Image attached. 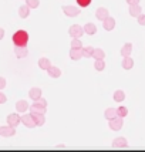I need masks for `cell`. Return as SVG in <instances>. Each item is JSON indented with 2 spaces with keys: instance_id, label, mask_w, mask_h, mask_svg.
Here are the masks:
<instances>
[{
  "instance_id": "6da1fadb",
  "label": "cell",
  "mask_w": 145,
  "mask_h": 152,
  "mask_svg": "<svg viewBox=\"0 0 145 152\" xmlns=\"http://www.w3.org/2000/svg\"><path fill=\"white\" fill-rule=\"evenodd\" d=\"M13 44L14 46H27V43H29V33H27L26 30H17L16 33L13 34Z\"/></svg>"
},
{
  "instance_id": "7a4b0ae2",
  "label": "cell",
  "mask_w": 145,
  "mask_h": 152,
  "mask_svg": "<svg viewBox=\"0 0 145 152\" xmlns=\"http://www.w3.org/2000/svg\"><path fill=\"white\" fill-rule=\"evenodd\" d=\"M68 34L71 36L72 39H81V36L86 33H84V28L80 26V24H72L68 28Z\"/></svg>"
},
{
  "instance_id": "3957f363",
  "label": "cell",
  "mask_w": 145,
  "mask_h": 152,
  "mask_svg": "<svg viewBox=\"0 0 145 152\" xmlns=\"http://www.w3.org/2000/svg\"><path fill=\"white\" fill-rule=\"evenodd\" d=\"M122 125H124V119L121 117H115V118L110 119V124H108L110 129H112V131H119L122 128Z\"/></svg>"
},
{
  "instance_id": "277c9868",
  "label": "cell",
  "mask_w": 145,
  "mask_h": 152,
  "mask_svg": "<svg viewBox=\"0 0 145 152\" xmlns=\"http://www.w3.org/2000/svg\"><path fill=\"white\" fill-rule=\"evenodd\" d=\"M80 7L75 6H63V13L66 14L67 17H77L80 14Z\"/></svg>"
},
{
  "instance_id": "5b68a950",
  "label": "cell",
  "mask_w": 145,
  "mask_h": 152,
  "mask_svg": "<svg viewBox=\"0 0 145 152\" xmlns=\"http://www.w3.org/2000/svg\"><path fill=\"white\" fill-rule=\"evenodd\" d=\"M20 122H23V125H26L27 128H34L36 126V122H34V118L31 114H24L20 117Z\"/></svg>"
},
{
  "instance_id": "8992f818",
  "label": "cell",
  "mask_w": 145,
  "mask_h": 152,
  "mask_svg": "<svg viewBox=\"0 0 145 152\" xmlns=\"http://www.w3.org/2000/svg\"><path fill=\"white\" fill-rule=\"evenodd\" d=\"M112 148L115 149H125L128 148V141H127L124 137H118L112 141Z\"/></svg>"
},
{
  "instance_id": "52a82bcc",
  "label": "cell",
  "mask_w": 145,
  "mask_h": 152,
  "mask_svg": "<svg viewBox=\"0 0 145 152\" xmlns=\"http://www.w3.org/2000/svg\"><path fill=\"white\" fill-rule=\"evenodd\" d=\"M16 135V128L10 125L6 126H0V137H4V138H9V137H13Z\"/></svg>"
},
{
  "instance_id": "ba28073f",
  "label": "cell",
  "mask_w": 145,
  "mask_h": 152,
  "mask_svg": "<svg viewBox=\"0 0 145 152\" xmlns=\"http://www.w3.org/2000/svg\"><path fill=\"white\" fill-rule=\"evenodd\" d=\"M14 54L17 58H24L29 54V50H27V46H14Z\"/></svg>"
},
{
  "instance_id": "9c48e42d",
  "label": "cell",
  "mask_w": 145,
  "mask_h": 152,
  "mask_svg": "<svg viewBox=\"0 0 145 152\" xmlns=\"http://www.w3.org/2000/svg\"><path fill=\"white\" fill-rule=\"evenodd\" d=\"M70 58L74 60V61H77V60H80L81 57H84L83 56V47L81 48H75V47H71V50H70Z\"/></svg>"
},
{
  "instance_id": "30bf717a",
  "label": "cell",
  "mask_w": 145,
  "mask_h": 152,
  "mask_svg": "<svg viewBox=\"0 0 145 152\" xmlns=\"http://www.w3.org/2000/svg\"><path fill=\"white\" fill-rule=\"evenodd\" d=\"M103 27L105 28L107 31H111V30H114V28H115V19L108 16L105 20H103Z\"/></svg>"
},
{
  "instance_id": "8fae6325",
  "label": "cell",
  "mask_w": 145,
  "mask_h": 152,
  "mask_svg": "<svg viewBox=\"0 0 145 152\" xmlns=\"http://www.w3.org/2000/svg\"><path fill=\"white\" fill-rule=\"evenodd\" d=\"M19 124H20V115L19 114H10V115H7V125L16 128Z\"/></svg>"
},
{
  "instance_id": "7c38bea8",
  "label": "cell",
  "mask_w": 145,
  "mask_h": 152,
  "mask_svg": "<svg viewBox=\"0 0 145 152\" xmlns=\"http://www.w3.org/2000/svg\"><path fill=\"white\" fill-rule=\"evenodd\" d=\"M108 16H110V12H108V9H105V7H98L97 12H95V17H97L100 21L105 20Z\"/></svg>"
},
{
  "instance_id": "4fadbf2b",
  "label": "cell",
  "mask_w": 145,
  "mask_h": 152,
  "mask_svg": "<svg viewBox=\"0 0 145 152\" xmlns=\"http://www.w3.org/2000/svg\"><path fill=\"white\" fill-rule=\"evenodd\" d=\"M29 110H30L31 114H46L47 113V107H41L39 104H34V102H33V105L29 107Z\"/></svg>"
},
{
  "instance_id": "5bb4252c",
  "label": "cell",
  "mask_w": 145,
  "mask_h": 152,
  "mask_svg": "<svg viewBox=\"0 0 145 152\" xmlns=\"http://www.w3.org/2000/svg\"><path fill=\"white\" fill-rule=\"evenodd\" d=\"M29 104H27V101L24 99H19L17 102H16V111L17 113H26L27 110H29Z\"/></svg>"
},
{
  "instance_id": "9a60e30c",
  "label": "cell",
  "mask_w": 145,
  "mask_h": 152,
  "mask_svg": "<svg viewBox=\"0 0 145 152\" xmlns=\"http://www.w3.org/2000/svg\"><path fill=\"white\" fill-rule=\"evenodd\" d=\"M47 73H48V75H50L51 78H59L60 75H61V70L56 66H50L47 68Z\"/></svg>"
},
{
  "instance_id": "2e32d148",
  "label": "cell",
  "mask_w": 145,
  "mask_h": 152,
  "mask_svg": "<svg viewBox=\"0 0 145 152\" xmlns=\"http://www.w3.org/2000/svg\"><path fill=\"white\" fill-rule=\"evenodd\" d=\"M83 28H84V33L88 34V36H94V34L97 33V26L94 23H87Z\"/></svg>"
},
{
  "instance_id": "e0dca14e",
  "label": "cell",
  "mask_w": 145,
  "mask_h": 152,
  "mask_svg": "<svg viewBox=\"0 0 145 152\" xmlns=\"http://www.w3.org/2000/svg\"><path fill=\"white\" fill-rule=\"evenodd\" d=\"M141 13H142V9L139 4H131L130 6V16L131 17H138Z\"/></svg>"
},
{
  "instance_id": "ac0fdd59",
  "label": "cell",
  "mask_w": 145,
  "mask_h": 152,
  "mask_svg": "<svg viewBox=\"0 0 145 152\" xmlns=\"http://www.w3.org/2000/svg\"><path fill=\"white\" fill-rule=\"evenodd\" d=\"M121 56L122 57H128V56H131V53H132V44L131 43H125L124 46L121 47Z\"/></svg>"
},
{
  "instance_id": "d6986e66",
  "label": "cell",
  "mask_w": 145,
  "mask_h": 152,
  "mask_svg": "<svg viewBox=\"0 0 145 152\" xmlns=\"http://www.w3.org/2000/svg\"><path fill=\"white\" fill-rule=\"evenodd\" d=\"M121 66L124 70H131L132 67H134V60L128 56V57H122V63H121Z\"/></svg>"
},
{
  "instance_id": "ffe728a7",
  "label": "cell",
  "mask_w": 145,
  "mask_h": 152,
  "mask_svg": "<svg viewBox=\"0 0 145 152\" xmlns=\"http://www.w3.org/2000/svg\"><path fill=\"white\" fill-rule=\"evenodd\" d=\"M112 99H114L115 102H122V101L125 99V93H124L122 90L114 91V94H112Z\"/></svg>"
},
{
  "instance_id": "44dd1931",
  "label": "cell",
  "mask_w": 145,
  "mask_h": 152,
  "mask_svg": "<svg viewBox=\"0 0 145 152\" xmlns=\"http://www.w3.org/2000/svg\"><path fill=\"white\" fill-rule=\"evenodd\" d=\"M31 114V113H30ZM34 118V122H36V126H41L44 125V122H46V118H44V114H31Z\"/></svg>"
},
{
  "instance_id": "7402d4cb",
  "label": "cell",
  "mask_w": 145,
  "mask_h": 152,
  "mask_svg": "<svg viewBox=\"0 0 145 152\" xmlns=\"http://www.w3.org/2000/svg\"><path fill=\"white\" fill-rule=\"evenodd\" d=\"M29 14H30V7L27 6V4H23V6L19 7V16L21 17V19L29 17Z\"/></svg>"
},
{
  "instance_id": "603a6c76",
  "label": "cell",
  "mask_w": 145,
  "mask_h": 152,
  "mask_svg": "<svg viewBox=\"0 0 145 152\" xmlns=\"http://www.w3.org/2000/svg\"><path fill=\"white\" fill-rule=\"evenodd\" d=\"M29 97L33 99V101L34 99H37V98H40V97H41V90L37 88V87H33V88L29 91Z\"/></svg>"
},
{
  "instance_id": "cb8c5ba5",
  "label": "cell",
  "mask_w": 145,
  "mask_h": 152,
  "mask_svg": "<svg viewBox=\"0 0 145 152\" xmlns=\"http://www.w3.org/2000/svg\"><path fill=\"white\" fill-rule=\"evenodd\" d=\"M104 117H105L108 121L112 118H115V117H118V115H117V108H107L105 113H104Z\"/></svg>"
},
{
  "instance_id": "d4e9b609",
  "label": "cell",
  "mask_w": 145,
  "mask_h": 152,
  "mask_svg": "<svg viewBox=\"0 0 145 152\" xmlns=\"http://www.w3.org/2000/svg\"><path fill=\"white\" fill-rule=\"evenodd\" d=\"M105 57V51L103 48H94V53H92V58L95 60H104Z\"/></svg>"
},
{
  "instance_id": "484cf974",
  "label": "cell",
  "mask_w": 145,
  "mask_h": 152,
  "mask_svg": "<svg viewBox=\"0 0 145 152\" xmlns=\"http://www.w3.org/2000/svg\"><path fill=\"white\" fill-rule=\"evenodd\" d=\"M50 66H51V63H50V60L46 58V57H41V58L39 60V67L41 70H47Z\"/></svg>"
},
{
  "instance_id": "4316f807",
  "label": "cell",
  "mask_w": 145,
  "mask_h": 152,
  "mask_svg": "<svg viewBox=\"0 0 145 152\" xmlns=\"http://www.w3.org/2000/svg\"><path fill=\"white\" fill-rule=\"evenodd\" d=\"M92 53H94V47L87 46V47H84V48H83V56H84V57H87V58H91Z\"/></svg>"
},
{
  "instance_id": "83f0119b",
  "label": "cell",
  "mask_w": 145,
  "mask_h": 152,
  "mask_svg": "<svg viewBox=\"0 0 145 152\" xmlns=\"http://www.w3.org/2000/svg\"><path fill=\"white\" fill-rule=\"evenodd\" d=\"M94 67H95L97 71H104V68H105V61H104V60H95Z\"/></svg>"
},
{
  "instance_id": "f1b7e54d",
  "label": "cell",
  "mask_w": 145,
  "mask_h": 152,
  "mask_svg": "<svg viewBox=\"0 0 145 152\" xmlns=\"http://www.w3.org/2000/svg\"><path fill=\"white\" fill-rule=\"evenodd\" d=\"M117 115L121 117V118H125L127 115H128V108L127 107H118L117 108Z\"/></svg>"
},
{
  "instance_id": "f546056e",
  "label": "cell",
  "mask_w": 145,
  "mask_h": 152,
  "mask_svg": "<svg viewBox=\"0 0 145 152\" xmlns=\"http://www.w3.org/2000/svg\"><path fill=\"white\" fill-rule=\"evenodd\" d=\"M26 4L30 9H37L40 6V0H26Z\"/></svg>"
},
{
  "instance_id": "4dcf8cb0",
  "label": "cell",
  "mask_w": 145,
  "mask_h": 152,
  "mask_svg": "<svg viewBox=\"0 0 145 152\" xmlns=\"http://www.w3.org/2000/svg\"><path fill=\"white\" fill-rule=\"evenodd\" d=\"M78 7H88L92 3V0H75Z\"/></svg>"
},
{
  "instance_id": "1f68e13d",
  "label": "cell",
  "mask_w": 145,
  "mask_h": 152,
  "mask_svg": "<svg viewBox=\"0 0 145 152\" xmlns=\"http://www.w3.org/2000/svg\"><path fill=\"white\" fill-rule=\"evenodd\" d=\"M71 47H75V48H81V47H83L81 39H72V40H71Z\"/></svg>"
},
{
  "instance_id": "d6a6232c",
  "label": "cell",
  "mask_w": 145,
  "mask_h": 152,
  "mask_svg": "<svg viewBox=\"0 0 145 152\" xmlns=\"http://www.w3.org/2000/svg\"><path fill=\"white\" fill-rule=\"evenodd\" d=\"M34 104H39V105H41V107H47V101H46V98L40 97V98L34 99Z\"/></svg>"
},
{
  "instance_id": "836d02e7",
  "label": "cell",
  "mask_w": 145,
  "mask_h": 152,
  "mask_svg": "<svg viewBox=\"0 0 145 152\" xmlns=\"http://www.w3.org/2000/svg\"><path fill=\"white\" fill-rule=\"evenodd\" d=\"M137 20H138V24H141V26H145V14H139L138 17H137Z\"/></svg>"
},
{
  "instance_id": "e575fe53",
  "label": "cell",
  "mask_w": 145,
  "mask_h": 152,
  "mask_svg": "<svg viewBox=\"0 0 145 152\" xmlns=\"http://www.w3.org/2000/svg\"><path fill=\"white\" fill-rule=\"evenodd\" d=\"M6 101H7V97L0 91V104H6Z\"/></svg>"
},
{
  "instance_id": "d590c367",
  "label": "cell",
  "mask_w": 145,
  "mask_h": 152,
  "mask_svg": "<svg viewBox=\"0 0 145 152\" xmlns=\"http://www.w3.org/2000/svg\"><path fill=\"white\" fill-rule=\"evenodd\" d=\"M6 87V78L4 77H0V90H3Z\"/></svg>"
},
{
  "instance_id": "8d00e7d4",
  "label": "cell",
  "mask_w": 145,
  "mask_h": 152,
  "mask_svg": "<svg viewBox=\"0 0 145 152\" xmlns=\"http://www.w3.org/2000/svg\"><path fill=\"white\" fill-rule=\"evenodd\" d=\"M127 3L131 6V4H139V0H127Z\"/></svg>"
},
{
  "instance_id": "74e56055",
  "label": "cell",
  "mask_w": 145,
  "mask_h": 152,
  "mask_svg": "<svg viewBox=\"0 0 145 152\" xmlns=\"http://www.w3.org/2000/svg\"><path fill=\"white\" fill-rule=\"evenodd\" d=\"M3 37H4V28H1V27H0V40L3 39Z\"/></svg>"
}]
</instances>
